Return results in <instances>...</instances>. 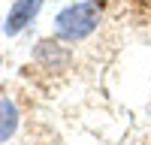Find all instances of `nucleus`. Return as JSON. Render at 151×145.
<instances>
[{
	"label": "nucleus",
	"mask_w": 151,
	"mask_h": 145,
	"mask_svg": "<svg viewBox=\"0 0 151 145\" xmlns=\"http://www.w3.org/2000/svg\"><path fill=\"white\" fill-rule=\"evenodd\" d=\"M100 21H103V3L100 0H79V3L64 6L55 15V36L70 45L85 42L88 36H94Z\"/></svg>",
	"instance_id": "1"
},
{
	"label": "nucleus",
	"mask_w": 151,
	"mask_h": 145,
	"mask_svg": "<svg viewBox=\"0 0 151 145\" xmlns=\"http://www.w3.org/2000/svg\"><path fill=\"white\" fill-rule=\"evenodd\" d=\"M40 9H42V0H12L6 18H3V24H0V33L3 36H18L21 30H27L36 21Z\"/></svg>",
	"instance_id": "2"
},
{
	"label": "nucleus",
	"mask_w": 151,
	"mask_h": 145,
	"mask_svg": "<svg viewBox=\"0 0 151 145\" xmlns=\"http://www.w3.org/2000/svg\"><path fill=\"white\" fill-rule=\"evenodd\" d=\"M33 57H36V64H40L42 70H52V72H60V70H67L70 67V48L64 45V39H40L33 48Z\"/></svg>",
	"instance_id": "3"
},
{
	"label": "nucleus",
	"mask_w": 151,
	"mask_h": 145,
	"mask_svg": "<svg viewBox=\"0 0 151 145\" xmlns=\"http://www.w3.org/2000/svg\"><path fill=\"white\" fill-rule=\"evenodd\" d=\"M18 121H21V112L18 106L9 100V97H0V145L9 142L18 130Z\"/></svg>",
	"instance_id": "4"
},
{
	"label": "nucleus",
	"mask_w": 151,
	"mask_h": 145,
	"mask_svg": "<svg viewBox=\"0 0 151 145\" xmlns=\"http://www.w3.org/2000/svg\"><path fill=\"white\" fill-rule=\"evenodd\" d=\"M0 67H3V57H0Z\"/></svg>",
	"instance_id": "5"
}]
</instances>
